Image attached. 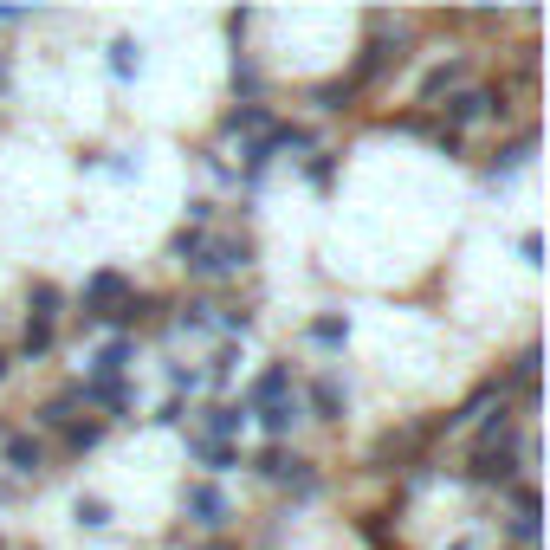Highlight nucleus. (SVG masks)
<instances>
[{"label": "nucleus", "instance_id": "a878e982", "mask_svg": "<svg viewBox=\"0 0 550 550\" xmlns=\"http://www.w3.org/2000/svg\"><path fill=\"white\" fill-rule=\"evenodd\" d=\"M233 91H240L246 104L259 98V72H253V65H246V59H233Z\"/></svg>", "mask_w": 550, "mask_h": 550}, {"label": "nucleus", "instance_id": "2eb2a0df", "mask_svg": "<svg viewBox=\"0 0 550 550\" xmlns=\"http://www.w3.org/2000/svg\"><path fill=\"white\" fill-rule=\"evenodd\" d=\"M188 453H195L208 473H227V466H240V453H233V447H220V440H201V434H188Z\"/></svg>", "mask_w": 550, "mask_h": 550}, {"label": "nucleus", "instance_id": "4be33fe9", "mask_svg": "<svg viewBox=\"0 0 550 550\" xmlns=\"http://www.w3.org/2000/svg\"><path fill=\"white\" fill-rule=\"evenodd\" d=\"M72 408H78V389H65V395H52V402L39 408V421H46V428H65V421H72Z\"/></svg>", "mask_w": 550, "mask_h": 550}, {"label": "nucleus", "instance_id": "6ab92c4d", "mask_svg": "<svg viewBox=\"0 0 550 550\" xmlns=\"http://www.w3.org/2000/svg\"><path fill=\"white\" fill-rule=\"evenodd\" d=\"M52 343H59V337H52V324H26L20 356H26V363H39V356H52Z\"/></svg>", "mask_w": 550, "mask_h": 550}, {"label": "nucleus", "instance_id": "bb28decb", "mask_svg": "<svg viewBox=\"0 0 550 550\" xmlns=\"http://www.w3.org/2000/svg\"><path fill=\"white\" fill-rule=\"evenodd\" d=\"M447 85H460V65H440V72H428V85H421V98H440Z\"/></svg>", "mask_w": 550, "mask_h": 550}, {"label": "nucleus", "instance_id": "5701e85b", "mask_svg": "<svg viewBox=\"0 0 550 550\" xmlns=\"http://www.w3.org/2000/svg\"><path fill=\"white\" fill-rule=\"evenodd\" d=\"M72 518H78L85 531H104V525H110V505H104V499H78V505H72Z\"/></svg>", "mask_w": 550, "mask_h": 550}, {"label": "nucleus", "instance_id": "1a4fd4ad", "mask_svg": "<svg viewBox=\"0 0 550 550\" xmlns=\"http://www.w3.org/2000/svg\"><path fill=\"white\" fill-rule=\"evenodd\" d=\"M7 466H13L20 479H33L39 466H46V447H39L33 434H7Z\"/></svg>", "mask_w": 550, "mask_h": 550}, {"label": "nucleus", "instance_id": "393cba45", "mask_svg": "<svg viewBox=\"0 0 550 550\" xmlns=\"http://www.w3.org/2000/svg\"><path fill=\"white\" fill-rule=\"evenodd\" d=\"M233 369H240V350H233V343H220V350H214V363H208V382L220 389V382H227Z\"/></svg>", "mask_w": 550, "mask_h": 550}, {"label": "nucleus", "instance_id": "9b49d317", "mask_svg": "<svg viewBox=\"0 0 550 550\" xmlns=\"http://www.w3.org/2000/svg\"><path fill=\"white\" fill-rule=\"evenodd\" d=\"M110 72L123 78V85H130V78H143V39H110Z\"/></svg>", "mask_w": 550, "mask_h": 550}, {"label": "nucleus", "instance_id": "c756f323", "mask_svg": "<svg viewBox=\"0 0 550 550\" xmlns=\"http://www.w3.org/2000/svg\"><path fill=\"white\" fill-rule=\"evenodd\" d=\"M305 175H311L318 188H330V156H311V169H305Z\"/></svg>", "mask_w": 550, "mask_h": 550}, {"label": "nucleus", "instance_id": "9d476101", "mask_svg": "<svg viewBox=\"0 0 550 550\" xmlns=\"http://www.w3.org/2000/svg\"><path fill=\"white\" fill-rule=\"evenodd\" d=\"M343 402H350V395H343L337 376H318V382H311V415H318V421H343Z\"/></svg>", "mask_w": 550, "mask_h": 550}, {"label": "nucleus", "instance_id": "f3484780", "mask_svg": "<svg viewBox=\"0 0 550 550\" xmlns=\"http://www.w3.org/2000/svg\"><path fill=\"white\" fill-rule=\"evenodd\" d=\"M59 305H65V292L52 279H39L33 285V324H52V318H59Z\"/></svg>", "mask_w": 550, "mask_h": 550}, {"label": "nucleus", "instance_id": "cd10ccee", "mask_svg": "<svg viewBox=\"0 0 550 550\" xmlns=\"http://www.w3.org/2000/svg\"><path fill=\"white\" fill-rule=\"evenodd\" d=\"M350 91H356L350 78H343V85H324V91H318V104H324V110H343V104H350Z\"/></svg>", "mask_w": 550, "mask_h": 550}, {"label": "nucleus", "instance_id": "412c9836", "mask_svg": "<svg viewBox=\"0 0 550 550\" xmlns=\"http://www.w3.org/2000/svg\"><path fill=\"white\" fill-rule=\"evenodd\" d=\"M201 246H208V233H201V227H182V233H175V246H169V253L182 259V266H195V259H201Z\"/></svg>", "mask_w": 550, "mask_h": 550}, {"label": "nucleus", "instance_id": "7c9ffc66", "mask_svg": "<svg viewBox=\"0 0 550 550\" xmlns=\"http://www.w3.org/2000/svg\"><path fill=\"white\" fill-rule=\"evenodd\" d=\"M0 91H7V59H0Z\"/></svg>", "mask_w": 550, "mask_h": 550}, {"label": "nucleus", "instance_id": "c85d7f7f", "mask_svg": "<svg viewBox=\"0 0 550 550\" xmlns=\"http://www.w3.org/2000/svg\"><path fill=\"white\" fill-rule=\"evenodd\" d=\"M195 382H201V376H195L188 363H175V369H169V389H175V395H182V389H195Z\"/></svg>", "mask_w": 550, "mask_h": 550}, {"label": "nucleus", "instance_id": "7ed1b4c3", "mask_svg": "<svg viewBox=\"0 0 550 550\" xmlns=\"http://www.w3.org/2000/svg\"><path fill=\"white\" fill-rule=\"evenodd\" d=\"M123 298H130V279H123V272H91L85 279V324L110 318V305H123Z\"/></svg>", "mask_w": 550, "mask_h": 550}, {"label": "nucleus", "instance_id": "a211bd4d", "mask_svg": "<svg viewBox=\"0 0 550 550\" xmlns=\"http://www.w3.org/2000/svg\"><path fill=\"white\" fill-rule=\"evenodd\" d=\"M104 440V421H65V447L72 453H91Z\"/></svg>", "mask_w": 550, "mask_h": 550}, {"label": "nucleus", "instance_id": "6e6552de", "mask_svg": "<svg viewBox=\"0 0 550 550\" xmlns=\"http://www.w3.org/2000/svg\"><path fill=\"white\" fill-rule=\"evenodd\" d=\"M531 149H538V136H518V143H505L499 156L486 162V182H512V175H518V169L531 162Z\"/></svg>", "mask_w": 550, "mask_h": 550}, {"label": "nucleus", "instance_id": "423d86ee", "mask_svg": "<svg viewBox=\"0 0 550 550\" xmlns=\"http://www.w3.org/2000/svg\"><path fill=\"white\" fill-rule=\"evenodd\" d=\"M136 363V343L130 337H110L98 356H91V382H123V369Z\"/></svg>", "mask_w": 550, "mask_h": 550}, {"label": "nucleus", "instance_id": "dca6fc26", "mask_svg": "<svg viewBox=\"0 0 550 550\" xmlns=\"http://www.w3.org/2000/svg\"><path fill=\"white\" fill-rule=\"evenodd\" d=\"M227 130H233V136H266V130H272L266 104H240V110H227Z\"/></svg>", "mask_w": 550, "mask_h": 550}, {"label": "nucleus", "instance_id": "aec40b11", "mask_svg": "<svg viewBox=\"0 0 550 550\" xmlns=\"http://www.w3.org/2000/svg\"><path fill=\"white\" fill-rule=\"evenodd\" d=\"M343 337H350V318H343V311H330V318L311 324V343H324V350H337Z\"/></svg>", "mask_w": 550, "mask_h": 550}, {"label": "nucleus", "instance_id": "f257e3e1", "mask_svg": "<svg viewBox=\"0 0 550 550\" xmlns=\"http://www.w3.org/2000/svg\"><path fill=\"white\" fill-rule=\"evenodd\" d=\"M259 473L279 479V486H285V492H298V499H311V492H318V473H311V460H298V453H285V447L259 453Z\"/></svg>", "mask_w": 550, "mask_h": 550}, {"label": "nucleus", "instance_id": "0eeeda50", "mask_svg": "<svg viewBox=\"0 0 550 550\" xmlns=\"http://www.w3.org/2000/svg\"><path fill=\"white\" fill-rule=\"evenodd\" d=\"M188 518H195L201 531L227 525V499H220V486H188Z\"/></svg>", "mask_w": 550, "mask_h": 550}, {"label": "nucleus", "instance_id": "4468645a", "mask_svg": "<svg viewBox=\"0 0 550 550\" xmlns=\"http://www.w3.org/2000/svg\"><path fill=\"white\" fill-rule=\"evenodd\" d=\"M246 428V408H233V402H220V408H208V434L201 440H220V447H227L233 434Z\"/></svg>", "mask_w": 550, "mask_h": 550}, {"label": "nucleus", "instance_id": "b1692460", "mask_svg": "<svg viewBox=\"0 0 550 550\" xmlns=\"http://www.w3.org/2000/svg\"><path fill=\"white\" fill-rule=\"evenodd\" d=\"M214 311H220V305H188V311H182L175 324H182L188 337H208V330H214Z\"/></svg>", "mask_w": 550, "mask_h": 550}, {"label": "nucleus", "instance_id": "2f4dec72", "mask_svg": "<svg viewBox=\"0 0 550 550\" xmlns=\"http://www.w3.org/2000/svg\"><path fill=\"white\" fill-rule=\"evenodd\" d=\"M0 382H7V356H0Z\"/></svg>", "mask_w": 550, "mask_h": 550}, {"label": "nucleus", "instance_id": "20e7f679", "mask_svg": "<svg viewBox=\"0 0 550 550\" xmlns=\"http://www.w3.org/2000/svg\"><path fill=\"white\" fill-rule=\"evenodd\" d=\"M499 110H505L499 91L466 85V91H453V98H447V123H479V117H499Z\"/></svg>", "mask_w": 550, "mask_h": 550}, {"label": "nucleus", "instance_id": "473e14b6", "mask_svg": "<svg viewBox=\"0 0 550 550\" xmlns=\"http://www.w3.org/2000/svg\"><path fill=\"white\" fill-rule=\"evenodd\" d=\"M208 550H233V544H208Z\"/></svg>", "mask_w": 550, "mask_h": 550}, {"label": "nucleus", "instance_id": "ddd939ff", "mask_svg": "<svg viewBox=\"0 0 550 550\" xmlns=\"http://www.w3.org/2000/svg\"><path fill=\"white\" fill-rule=\"evenodd\" d=\"M298 415H305V402H298V395H285V402H272V408H259V421H266V434L272 440H285L298 428Z\"/></svg>", "mask_w": 550, "mask_h": 550}, {"label": "nucleus", "instance_id": "39448f33", "mask_svg": "<svg viewBox=\"0 0 550 550\" xmlns=\"http://www.w3.org/2000/svg\"><path fill=\"white\" fill-rule=\"evenodd\" d=\"M285 395H298V382H292V369H285V363H272L266 369V376H259L253 382V389H246V415H259V408H272V402H285Z\"/></svg>", "mask_w": 550, "mask_h": 550}, {"label": "nucleus", "instance_id": "f03ea898", "mask_svg": "<svg viewBox=\"0 0 550 550\" xmlns=\"http://www.w3.org/2000/svg\"><path fill=\"white\" fill-rule=\"evenodd\" d=\"M240 266H253V240H208L188 272H195V279H214V272H240Z\"/></svg>", "mask_w": 550, "mask_h": 550}, {"label": "nucleus", "instance_id": "f8f14e48", "mask_svg": "<svg viewBox=\"0 0 550 550\" xmlns=\"http://www.w3.org/2000/svg\"><path fill=\"white\" fill-rule=\"evenodd\" d=\"M466 473H473L479 486H505V479H512V453H505V447H499V453H486V447H479Z\"/></svg>", "mask_w": 550, "mask_h": 550}]
</instances>
